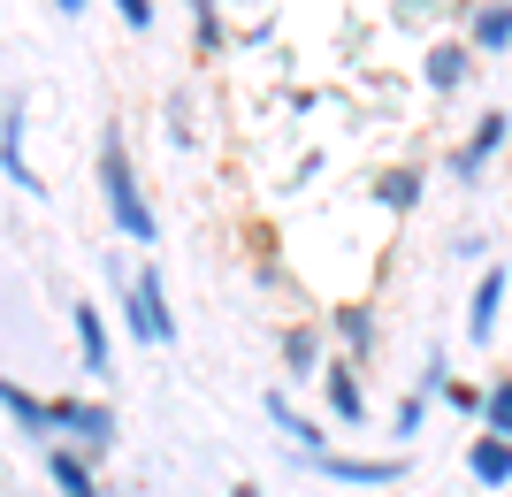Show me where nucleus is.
Instances as JSON below:
<instances>
[{"mask_svg":"<svg viewBox=\"0 0 512 497\" xmlns=\"http://www.w3.org/2000/svg\"><path fill=\"white\" fill-rule=\"evenodd\" d=\"M329 406H337V421H360V413H367V398H360V383H352V375H329Z\"/></svg>","mask_w":512,"mask_h":497,"instance_id":"obj_10","label":"nucleus"},{"mask_svg":"<svg viewBox=\"0 0 512 497\" xmlns=\"http://www.w3.org/2000/svg\"><path fill=\"white\" fill-rule=\"evenodd\" d=\"M467 467H474L482 482H505V475H512V444H505V436H482V444L467 452Z\"/></svg>","mask_w":512,"mask_h":497,"instance_id":"obj_5","label":"nucleus"},{"mask_svg":"<svg viewBox=\"0 0 512 497\" xmlns=\"http://www.w3.org/2000/svg\"><path fill=\"white\" fill-rule=\"evenodd\" d=\"M497 138H505V115H482V138H474V146H459V161H451V169L474 176V169H482V161L497 153Z\"/></svg>","mask_w":512,"mask_h":497,"instance_id":"obj_6","label":"nucleus"},{"mask_svg":"<svg viewBox=\"0 0 512 497\" xmlns=\"http://www.w3.org/2000/svg\"><path fill=\"white\" fill-rule=\"evenodd\" d=\"M77 345H85V368L100 375V368H107V329H100V314H92V306H77Z\"/></svg>","mask_w":512,"mask_h":497,"instance_id":"obj_9","label":"nucleus"},{"mask_svg":"<svg viewBox=\"0 0 512 497\" xmlns=\"http://www.w3.org/2000/svg\"><path fill=\"white\" fill-rule=\"evenodd\" d=\"M39 421H46V429H62V436H77L85 452H107V444H115V413L85 406V398H39Z\"/></svg>","mask_w":512,"mask_h":497,"instance_id":"obj_2","label":"nucleus"},{"mask_svg":"<svg viewBox=\"0 0 512 497\" xmlns=\"http://www.w3.org/2000/svg\"><path fill=\"white\" fill-rule=\"evenodd\" d=\"M115 8H123V23H138V31L153 23V8H146V0H115Z\"/></svg>","mask_w":512,"mask_h":497,"instance_id":"obj_15","label":"nucleus"},{"mask_svg":"<svg viewBox=\"0 0 512 497\" xmlns=\"http://www.w3.org/2000/svg\"><path fill=\"white\" fill-rule=\"evenodd\" d=\"M62 8H85V0H62Z\"/></svg>","mask_w":512,"mask_h":497,"instance_id":"obj_16","label":"nucleus"},{"mask_svg":"<svg viewBox=\"0 0 512 497\" xmlns=\"http://www.w3.org/2000/svg\"><path fill=\"white\" fill-rule=\"evenodd\" d=\"M100 192H107V215H115V230L146 245V238H153V207L138 199V176H130L123 138H107V153H100Z\"/></svg>","mask_w":512,"mask_h":497,"instance_id":"obj_1","label":"nucleus"},{"mask_svg":"<svg viewBox=\"0 0 512 497\" xmlns=\"http://www.w3.org/2000/svg\"><path fill=\"white\" fill-rule=\"evenodd\" d=\"M383 199H390V207H413V199H421V184H413L406 169H390V176H383Z\"/></svg>","mask_w":512,"mask_h":497,"instance_id":"obj_14","label":"nucleus"},{"mask_svg":"<svg viewBox=\"0 0 512 497\" xmlns=\"http://www.w3.org/2000/svg\"><path fill=\"white\" fill-rule=\"evenodd\" d=\"M46 467H54L62 497H100V490H92V475H85V459H77V452H46Z\"/></svg>","mask_w":512,"mask_h":497,"instance_id":"obj_8","label":"nucleus"},{"mask_svg":"<svg viewBox=\"0 0 512 497\" xmlns=\"http://www.w3.org/2000/svg\"><path fill=\"white\" fill-rule=\"evenodd\" d=\"M321 475H337V482H398V459H329L321 452Z\"/></svg>","mask_w":512,"mask_h":497,"instance_id":"obj_4","label":"nucleus"},{"mask_svg":"<svg viewBox=\"0 0 512 497\" xmlns=\"http://www.w3.org/2000/svg\"><path fill=\"white\" fill-rule=\"evenodd\" d=\"M474 39L482 46H512V8H482V16H474Z\"/></svg>","mask_w":512,"mask_h":497,"instance_id":"obj_12","label":"nucleus"},{"mask_svg":"<svg viewBox=\"0 0 512 497\" xmlns=\"http://www.w3.org/2000/svg\"><path fill=\"white\" fill-rule=\"evenodd\" d=\"M497 299H505V276L490 268V276H482V291H474V306H467V329H474V337H490V322H497Z\"/></svg>","mask_w":512,"mask_h":497,"instance_id":"obj_7","label":"nucleus"},{"mask_svg":"<svg viewBox=\"0 0 512 497\" xmlns=\"http://www.w3.org/2000/svg\"><path fill=\"white\" fill-rule=\"evenodd\" d=\"M490 436H512V383L490 390Z\"/></svg>","mask_w":512,"mask_h":497,"instance_id":"obj_13","label":"nucleus"},{"mask_svg":"<svg viewBox=\"0 0 512 497\" xmlns=\"http://www.w3.org/2000/svg\"><path fill=\"white\" fill-rule=\"evenodd\" d=\"M130 329H138L146 345L176 337V322H169V299H161V276H138V283H130Z\"/></svg>","mask_w":512,"mask_h":497,"instance_id":"obj_3","label":"nucleus"},{"mask_svg":"<svg viewBox=\"0 0 512 497\" xmlns=\"http://www.w3.org/2000/svg\"><path fill=\"white\" fill-rule=\"evenodd\" d=\"M459 77H467V54H459V46H436V54H428V85H459Z\"/></svg>","mask_w":512,"mask_h":497,"instance_id":"obj_11","label":"nucleus"}]
</instances>
